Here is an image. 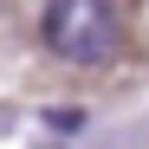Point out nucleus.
<instances>
[{"label": "nucleus", "mask_w": 149, "mask_h": 149, "mask_svg": "<svg viewBox=\"0 0 149 149\" xmlns=\"http://www.w3.org/2000/svg\"><path fill=\"white\" fill-rule=\"evenodd\" d=\"M45 45L65 65H104L117 52V13L110 0H52L45 7Z\"/></svg>", "instance_id": "obj_1"}]
</instances>
